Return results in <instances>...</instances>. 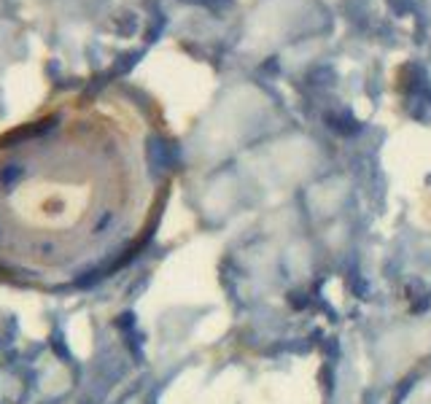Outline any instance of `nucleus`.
Segmentation results:
<instances>
[{
    "label": "nucleus",
    "instance_id": "f257e3e1",
    "mask_svg": "<svg viewBox=\"0 0 431 404\" xmlns=\"http://www.w3.org/2000/svg\"><path fill=\"white\" fill-rule=\"evenodd\" d=\"M170 146L132 100L73 97L0 135V283L70 291L149 240Z\"/></svg>",
    "mask_w": 431,
    "mask_h": 404
},
{
    "label": "nucleus",
    "instance_id": "f03ea898",
    "mask_svg": "<svg viewBox=\"0 0 431 404\" xmlns=\"http://www.w3.org/2000/svg\"><path fill=\"white\" fill-rule=\"evenodd\" d=\"M407 294H410V307H413V313H420V310H426V307H429L431 291L420 281L410 283V286H407Z\"/></svg>",
    "mask_w": 431,
    "mask_h": 404
}]
</instances>
